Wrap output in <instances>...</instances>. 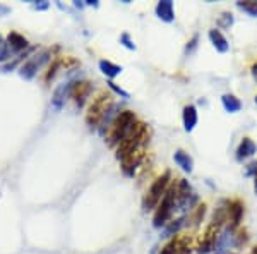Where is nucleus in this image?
I'll return each instance as SVG.
<instances>
[{"label": "nucleus", "mask_w": 257, "mask_h": 254, "mask_svg": "<svg viewBox=\"0 0 257 254\" xmlns=\"http://www.w3.org/2000/svg\"><path fill=\"white\" fill-rule=\"evenodd\" d=\"M11 48L7 40H4V36H0V62H6L11 57Z\"/></svg>", "instance_id": "nucleus-24"}, {"label": "nucleus", "mask_w": 257, "mask_h": 254, "mask_svg": "<svg viewBox=\"0 0 257 254\" xmlns=\"http://www.w3.org/2000/svg\"><path fill=\"white\" fill-rule=\"evenodd\" d=\"M99 70H101L106 77L113 79L122 72V67L117 64H113V62H110V60H99Z\"/></svg>", "instance_id": "nucleus-20"}, {"label": "nucleus", "mask_w": 257, "mask_h": 254, "mask_svg": "<svg viewBox=\"0 0 257 254\" xmlns=\"http://www.w3.org/2000/svg\"><path fill=\"white\" fill-rule=\"evenodd\" d=\"M197 45H199V35H194L192 38L187 41V45H185V55H192L197 50Z\"/></svg>", "instance_id": "nucleus-25"}, {"label": "nucleus", "mask_w": 257, "mask_h": 254, "mask_svg": "<svg viewBox=\"0 0 257 254\" xmlns=\"http://www.w3.org/2000/svg\"><path fill=\"white\" fill-rule=\"evenodd\" d=\"M177 211V198H175V189H173V184H170L167 194L163 196V199L160 201V205L156 206L155 210V216H153V225L156 228L165 227L167 223H170V218L172 215Z\"/></svg>", "instance_id": "nucleus-5"}, {"label": "nucleus", "mask_w": 257, "mask_h": 254, "mask_svg": "<svg viewBox=\"0 0 257 254\" xmlns=\"http://www.w3.org/2000/svg\"><path fill=\"white\" fill-rule=\"evenodd\" d=\"M209 40L211 43H213V47L218 50L219 53H226L228 50H230V43H228V40L225 38V35H223L219 30H209Z\"/></svg>", "instance_id": "nucleus-16"}, {"label": "nucleus", "mask_w": 257, "mask_h": 254, "mask_svg": "<svg viewBox=\"0 0 257 254\" xmlns=\"http://www.w3.org/2000/svg\"><path fill=\"white\" fill-rule=\"evenodd\" d=\"M221 103H223V107H225V110L230 112V114H237V112H240V108H242V102H240L235 95H230V93L223 95Z\"/></svg>", "instance_id": "nucleus-18"}, {"label": "nucleus", "mask_w": 257, "mask_h": 254, "mask_svg": "<svg viewBox=\"0 0 257 254\" xmlns=\"http://www.w3.org/2000/svg\"><path fill=\"white\" fill-rule=\"evenodd\" d=\"M254 191H255V194H257V174H255V177H254Z\"/></svg>", "instance_id": "nucleus-30"}, {"label": "nucleus", "mask_w": 257, "mask_h": 254, "mask_svg": "<svg viewBox=\"0 0 257 254\" xmlns=\"http://www.w3.org/2000/svg\"><path fill=\"white\" fill-rule=\"evenodd\" d=\"M35 50H36L35 47H31V48L24 50V52H23V53H19V55L16 57L14 60H12V62H9V64H6V65H4V70H11V69H14L16 65L19 64V62H23V60L30 59V55H33V52H35Z\"/></svg>", "instance_id": "nucleus-21"}, {"label": "nucleus", "mask_w": 257, "mask_h": 254, "mask_svg": "<svg viewBox=\"0 0 257 254\" xmlns=\"http://www.w3.org/2000/svg\"><path fill=\"white\" fill-rule=\"evenodd\" d=\"M172 184V174L168 172H163L160 177H156L153 181V184L149 186V189L146 191L143 198V210L144 211H151V210H156V206L160 205V201L163 199V196L167 194L168 187Z\"/></svg>", "instance_id": "nucleus-4"}, {"label": "nucleus", "mask_w": 257, "mask_h": 254, "mask_svg": "<svg viewBox=\"0 0 257 254\" xmlns=\"http://www.w3.org/2000/svg\"><path fill=\"white\" fill-rule=\"evenodd\" d=\"M111 105H113V97L110 91H99V93L91 100L88 112H86V124L94 129L98 127L103 120L106 119V115L110 114Z\"/></svg>", "instance_id": "nucleus-3"}, {"label": "nucleus", "mask_w": 257, "mask_h": 254, "mask_svg": "<svg viewBox=\"0 0 257 254\" xmlns=\"http://www.w3.org/2000/svg\"><path fill=\"white\" fill-rule=\"evenodd\" d=\"M138 119H136V114L131 110H123L110 122L108 126V132H106V143L111 148H117L120 143L128 136V132L132 131V127L136 126Z\"/></svg>", "instance_id": "nucleus-1"}, {"label": "nucleus", "mask_w": 257, "mask_h": 254, "mask_svg": "<svg viewBox=\"0 0 257 254\" xmlns=\"http://www.w3.org/2000/svg\"><path fill=\"white\" fill-rule=\"evenodd\" d=\"M189 252H190V239L187 235H175L160 251V254H189Z\"/></svg>", "instance_id": "nucleus-10"}, {"label": "nucleus", "mask_w": 257, "mask_h": 254, "mask_svg": "<svg viewBox=\"0 0 257 254\" xmlns=\"http://www.w3.org/2000/svg\"><path fill=\"white\" fill-rule=\"evenodd\" d=\"M7 43H9L11 52H19V53H23L24 50L30 48V43H28V40L24 38L23 35L16 33V31H11V33H9V36H7Z\"/></svg>", "instance_id": "nucleus-15"}, {"label": "nucleus", "mask_w": 257, "mask_h": 254, "mask_svg": "<svg viewBox=\"0 0 257 254\" xmlns=\"http://www.w3.org/2000/svg\"><path fill=\"white\" fill-rule=\"evenodd\" d=\"M120 43H122L123 47H127L128 50H134V48H136V45L131 41V36H128L127 33H123V35L120 36Z\"/></svg>", "instance_id": "nucleus-27"}, {"label": "nucleus", "mask_w": 257, "mask_h": 254, "mask_svg": "<svg viewBox=\"0 0 257 254\" xmlns=\"http://www.w3.org/2000/svg\"><path fill=\"white\" fill-rule=\"evenodd\" d=\"M93 93V82L81 79V81L72 82V90H70V98L74 100L76 107H84V103L88 102V98Z\"/></svg>", "instance_id": "nucleus-9"}, {"label": "nucleus", "mask_w": 257, "mask_h": 254, "mask_svg": "<svg viewBox=\"0 0 257 254\" xmlns=\"http://www.w3.org/2000/svg\"><path fill=\"white\" fill-rule=\"evenodd\" d=\"M156 16L165 21V23H172L175 19V11H173V2L172 0H160L156 6Z\"/></svg>", "instance_id": "nucleus-13"}, {"label": "nucleus", "mask_w": 257, "mask_h": 254, "mask_svg": "<svg viewBox=\"0 0 257 254\" xmlns=\"http://www.w3.org/2000/svg\"><path fill=\"white\" fill-rule=\"evenodd\" d=\"M226 227L230 232H235L240 227V222L243 218V203L240 199H233V201L226 203Z\"/></svg>", "instance_id": "nucleus-7"}, {"label": "nucleus", "mask_w": 257, "mask_h": 254, "mask_svg": "<svg viewBox=\"0 0 257 254\" xmlns=\"http://www.w3.org/2000/svg\"><path fill=\"white\" fill-rule=\"evenodd\" d=\"M255 103H257V95H255Z\"/></svg>", "instance_id": "nucleus-32"}, {"label": "nucleus", "mask_w": 257, "mask_h": 254, "mask_svg": "<svg viewBox=\"0 0 257 254\" xmlns=\"http://www.w3.org/2000/svg\"><path fill=\"white\" fill-rule=\"evenodd\" d=\"M108 84H110V88H111V90H113V91H117V93H118V95H122V97H125V98L128 97V93H125V91H123V90H120V88H117V86H115V84H113V82H108Z\"/></svg>", "instance_id": "nucleus-28"}, {"label": "nucleus", "mask_w": 257, "mask_h": 254, "mask_svg": "<svg viewBox=\"0 0 257 254\" xmlns=\"http://www.w3.org/2000/svg\"><path fill=\"white\" fill-rule=\"evenodd\" d=\"M149 137H151V129H149V126L146 122L138 120L136 126L132 127V131L128 132V136L117 146V158L122 160L123 156H127L128 153L136 151V149L148 148Z\"/></svg>", "instance_id": "nucleus-2"}, {"label": "nucleus", "mask_w": 257, "mask_h": 254, "mask_svg": "<svg viewBox=\"0 0 257 254\" xmlns=\"http://www.w3.org/2000/svg\"><path fill=\"white\" fill-rule=\"evenodd\" d=\"M204 215H206V205L196 206V211H194V215H192V222L194 223H199L202 218H204Z\"/></svg>", "instance_id": "nucleus-26"}, {"label": "nucleus", "mask_w": 257, "mask_h": 254, "mask_svg": "<svg viewBox=\"0 0 257 254\" xmlns=\"http://www.w3.org/2000/svg\"><path fill=\"white\" fill-rule=\"evenodd\" d=\"M173 160H175V163L180 166L184 172H192L194 170V160L192 156L189 155V153H185L184 149H177L175 155H173Z\"/></svg>", "instance_id": "nucleus-17"}, {"label": "nucleus", "mask_w": 257, "mask_h": 254, "mask_svg": "<svg viewBox=\"0 0 257 254\" xmlns=\"http://www.w3.org/2000/svg\"><path fill=\"white\" fill-rule=\"evenodd\" d=\"M237 7L245 11L247 14L257 18V0H245V2H237Z\"/></svg>", "instance_id": "nucleus-22"}, {"label": "nucleus", "mask_w": 257, "mask_h": 254, "mask_svg": "<svg viewBox=\"0 0 257 254\" xmlns=\"http://www.w3.org/2000/svg\"><path fill=\"white\" fill-rule=\"evenodd\" d=\"M219 232H221V223L213 220V222L208 225V228L204 230V234L197 239V251L201 254H208L213 251L218 244Z\"/></svg>", "instance_id": "nucleus-6"}, {"label": "nucleus", "mask_w": 257, "mask_h": 254, "mask_svg": "<svg viewBox=\"0 0 257 254\" xmlns=\"http://www.w3.org/2000/svg\"><path fill=\"white\" fill-rule=\"evenodd\" d=\"M231 24H233V14L231 12H221V16L218 19V26L228 30V28H231Z\"/></svg>", "instance_id": "nucleus-23"}, {"label": "nucleus", "mask_w": 257, "mask_h": 254, "mask_svg": "<svg viewBox=\"0 0 257 254\" xmlns=\"http://www.w3.org/2000/svg\"><path fill=\"white\" fill-rule=\"evenodd\" d=\"M250 254H257V245H255V247H252V251H250Z\"/></svg>", "instance_id": "nucleus-31"}, {"label": "nucleus", "mask_w": 257, "mask_h": 254, "mask_svg": "<svg viewBox=\"0 0 257 254\" xmlns=\"http://www.w3.org/2000/svg\"><path fill=\"white\" fill-rule=\"evenodd\" d=\"M64 67V55H60V57H57V59H53L52 60V64L48 65V70H47V74H45V82L47 84H50V82L53 81V77L59 74V70Z\"/></svg>", "instance_id": "nucleus-19"}, {"label": "nucleus", "mask_w": 257, "mask_h": 254, "mask_svg": "<svg viewBox=\"0 0 257 254\" xmlns=\"http://www.w3.org/2000/svg\"><path fill=\"white\" fill-rule=\"evenodd\" d=\"M250 72H252V77H254V81L257 82V62H255L254 65H252V70H250Z\"/></svg>", "instance_id": "nucleus-29"}, {"label": "nucleus", "mask_w": 257, "mask_h": 254, "mask_svg": "<svg viewBox=\"0 0 257 254\" xmlns=\"http://www.w3.org/2000/svg\"><path fill=\"white\" fill-rule=\"evenodd\" d=\"M182 120H184V129L187 132H192L194 129L197 126V120H199V115H197V108L194 105H187L184 108V114H182Z\"/></svg>", "instance_id": "nucleus-14"}, {"label": "nucleus", "mask_w": 257, "mask_h": 254, "mask_svg": "<svg viewBox=\"0 0 257 254\" xmlns=\"http://www.w3.org/2000/svg\"><path fill=\"white\" fill-rule=\"evenodd\" d=\"M255 151H257V144L250 139V137H243L237 148V160L238 161L247 160V158L254 156Z\"/></svg>", "instance_id": "nucleus-12"}, {"label": "nucleus", "mask_w": 257, "mask_h": 254, "mask_svg": "<svg viewBox=\"0 0 257 254\" xmlns=\"http://www.w3.org/2000/svg\"><path fill=\"white\" fill-rule=\"evenodd\" d=\"M70 90H72V82L60 84L59 88L55 90L53 98H52V107L55 108V110H60V108L65 105V100L70 97Z\"/></svg>", "instance_id": "nucleus-11"}, {"label": "nucleus", "mask_w": 257, "mask_h": 254, "mask_svg": "<svg viewBox=\"0 0 257 254\" xmlns=\"http://www.w3.org/2000/svg\"><path fill=\"white\" fill-rule=\"evenodd\" d=\"M50 55H52V50H47V52H43L41 55H33L30 60L24 62L23 65H21V76L24 79H33L36 76V72H38V69L43 67L45 62L50 60Z\"/></svg>", "instance_id": "nucleus-8"}]
</instances>
